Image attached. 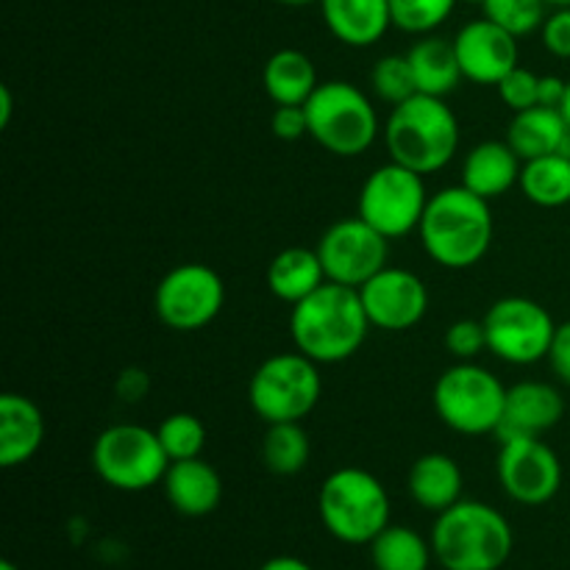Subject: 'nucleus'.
Here are the masks:
<instances>
[{"label": "nucleus", "instance_id": "nucleus-13", "mask_svg": "<svg viewBox=\"0 0 570 570\" xmlns=\"http://www.w3.org/2000/svg\"><path fill=\"white\" fill-rule=\"evenodd\" d=\"M315 250L328 282L360 289L367 278L387 267L390 239L356 215L332 223Z\"/></svg>", "mask_w": 570, "mask_h": 570}, {"label": "nucleus", "instance_id": "nucleus-38", "mask_svg": "<svg viewBox=\"0 0 570 570\" xmlns=\"http://www.w3.org/2000/svg\"><path fill=\"white\" fill-rule=\"evenodd\" d=\"M546 360H549L551 371L557 373V379L570 384V321L557 323L554 340H551V348Z\"/></svg>", "mask_w": 570, "mask_h": 570}, {"label": "nucleus", "instance_id": "nucleus-33", "mask_svg": "<svg viewBox=\"0 0 570 570\" xmlns=\"http://www.w3.org/2000/svg\"><path fill=\"white\" fill-rule=\"evenodd\" d=\"M482 11L495 26L507 28L515 37H529L546 22V0H484Z\"/></svg>", "mask_w": 570, "mask_h": 570}, {"label": "nucleus", "instance_id": "nucleus-25", "mask_svg": "<svg viewBox=\"0 0 570 570\" xmlns=\"http://www.w3.org/2000/svg\"><path fill=\"white\" fill-rule=\"evenodd\" d=\"M412 65V76H415L417 92L432 95V98H445V95L454 92L460 87L462 67L456 59L454 39L434 37L426 33L423 39H417L415 45L406 53Z\"/></svg>", "mask_w": 570, "mask_h": 570}, {"label": "nucleus", "instance_id": "nucleus-35", "mask_svg": "<svg viewBox=\"0 0 570 570\" xmlns=\"http://www.w3.org/2000/svg\"><path fill=\"white\" fill-rule=\"evenodd\" d=\"M445 348L460 362H473L484 348H488V332L484 321H454L445 332Z\"/></svg>", "mask_w": 570, "mask_h": 570}, {"label": "nucleus", "instance_id": "nucleus-26", "mask_svg": "<svg viewBox=\"0 0 570 570\" xmlns=\"http://www.w3.org/2000/svg\"><path fill=\"white\" fill-rule=\"evenodd\" d=\"M262 83H265L267 98L276 106H304L321 81H317L315 61L304 50L284 48L267 59Z\"/></svg>", "mask_w": 570, "mask_h": 570}, {"label": "nucleus", "instance_id": "nucleus-10", "mask_svg": "<svg viewBox=\"0 0 570 570\" xmlns=\"http://www.w3.org/2000/svg\"><path fill=\"white\" fill-rule=\"evenodd\" d=\"M429 193L421 173L390 159L365 178L360 189V217L387 239L417 232Z\"/></svg>", "mask_w": 570, "mask_h": 570}, {"label": "nucleus", "instance_id": "nucleus-18", "mask_svg": "<svg viewBox=\"0 0 570 570\" xmlns=\"http://www.w3.org/2000/svg\"><path fill=\"white\" fill-rule=\"evenodd\" d=\"M161 488H165L167 504L184 518L212 515L223 501L220 473L200 456L170 462L165 479H161Z\"/></svg>", "mask_w": 570, "mask_h": 570}, {"label": "nucleus", "instance_id": "nucleus-20", "mask_svg": "<svg viewBox=\"0 0 570 570\" xmlns=\"http://www.w3.org/2000/svg\"><path fill=\"white\" fill-rule=\"evenodd\" d=\"M45 443V415L37 401L20 393L0 399V465L17 468L39 454Z\"/></svg>", "mask_w": 570, "mask_h": 570}, {"label": "nucleus", "instance_id": "nucleus-45", "mask_svg": "<svg viewBox=\"0 0 570 570\" xmlns=\"http://www.w3.org/2000/svg\"><path fill=\"white\" fill-rule=\"evenodd\" d=\"M546 6H554V9H562V6H570V0H546Z\"/></svg>", "mask_w": 570, "mask_h": 570}, {"label": "nucleus", "instance_id": "nucleus-24", "mask_svg": "<svg viewBox=\"0 0 570 570\" xmlns=\"http://www.w3.org/2000/svg\"><path fill=\"white\" fill-rule=\"evenodd\" d=\"M326 271H323V262L317 256V250L304 248V245H293V248H284L282 254L273 256V262L267 265V287L284 304L295 306L304 298H309L315 289H321L326 284Z\"/></svg>", "mask_w": 570, "mask_h": 570}, {"label": "nucleus", "instance_id": "nucleus-28", "mask_svg": "<svg viewBox=\"0 0 570 570\" xmlns=\"http://www.w3.org/2000/svg\"><path fill=\"white\" fill-rule=\"evenodd\" d=\"M371 560L376 570H429L434 560L432 540L412 527L390 523L371 543Z\"/></svg>", "mask_w": 570, "mask_h": 570}, {"label": "nucleus", "instance_id": "nucleus-14", "mask_svg": "<svg viewBox=\"0 0 570 570\" xmlns=\"http://www.w3.org/2000/svg\"><path fill=\"white\" fill-rule=\"evenodd\" d=\"M495 471L501 490L523 507L549 504L562 488L560 456L540 438L501 440Z\"/></svg>", "mask_w": 570, "mask_h": 570}, {"label": "nucleus", "instance_id": "nucleus-21", "mask_svg": "<svg viewBox=\"0 0 570 570\" xmlns=\"http://www.w3.org/2000/svg\"><path fill=\"white\" fill-rule=\"evenodd\" d=\"M323 22L348 48H371L393 26L390 0H321Z\"/></svg>", "mask_w": 570, "mask_h": 570}, {"label": "nucleus", "instance_id": "nucleus-4", "mask_svg": "<svg viewBox=\"0 0 570 570\" xmlns=\"http://www.w3.org/2000/svg\"><path fill=\"white\" fill-rule=\"evenodd\" d=\"M384 145L393 161L421 176H432L460 150V120L445 98L417 92L393 106L384 122Z\"/></svg>", "mask_w": 570, "mask_h": 570}, {"label": "nucleus", "instance_id": "nucleus-42", "mask_svg": "<svg viewBox=\"0 0 570 570\" xmlns=\"http://www.w3.org/2000/svg\"><path fill=\"white\" fill-rule=\"evenodd\" d=\"M9 117H11V89L9 87H0V126H9Z\"/></svg>", "mask_w": 570, "mask_h": 570}, {"label": "nucleus", "instance_id": "nucleus-5", "mask_svg": "<svg viewBox=\"0 0 570 570\" xmlns=\"http://www.w3.org/2000/svg\"><path fill=\"white\" fill-rule=\"evenodd\" d=\"M317 510L326 532L348 546H371L390 527L387 488L362 468L328 473L321 484Z\"/></svg>", "mask_w": 570, "mask_h": 570}, {"label": "nucleus", "instance_id": "nucleus-27", "mask_svg": "<svg viewBox=\"0 0 570 570\" xmlns=\"http://www.w3.org/2000/svg\"><path fill=\"white\" fill-rule=\"evenodd\" d=\"M521 193L540 209H562L570 204V156L549 154L523 161Z\"/></svg>", "mask_w": 570, "mask_h": 570}, {"label": "nucleus", "instance_id": "nucleus-15", "mask_svg": "<svg viewBox=\"0 0 570 570\" xmlns=\"http://www.w3.org/2000/svg\"><path fill=\"white\" fill-rule=\"evenodd\" d=\"M362 306L371 326L382 332H406L415 328L429 312V289L412 271L384 267L360 287Z\"/></svg>", "mask_w": 570, "mask_h": 570}, {"label": "nucleus", "instance_id": "nucleus-16", "mask_svg": "<svg viewBox=\"0 0 570 570\" xmlns=\"http://www.w3.org/2000/svg\"><path fill=\"white\" fill-rule=\"evenodd\" d=\"M454 48L462 76L479 87H499L501 78L518 67V37L488 17L462 26Z\"/></svg>", "mask_w": 570, "mask_h": 570}, {"label": "nucleus", "instance_id": "nucleus-37", "mask_svg": "<svg viewBox=\"0 0 570 570\" xmlns=\"http://www.w3.org/2000/svg\"><path fill=\"white\" fill-rule=\"evenodd\" d=\"M271 128L278 139L284 142H295V139L309 134V117H306V106H276L271 117Z\"/></svg>", "mask_w": 570, "mask_h": 570}, {"label": "nucleus", "instance_id": "nucleus-36", "mask_svg": "<svg viewBox=\"0 0 570 570\" xmlns=\"http://www.w3.org/2000/svg\"><path fill=\"white\" fill-rule=\"evenodd\" d=\"M546 50L557 59H570V6L554 9L540 28Z\"/></svg>", "mask_w": 570, "mask_h": 570}, {"label": "nucleus", "instance_id": "nucleus-9", "mask_svg": "<svg viewBox=\"0 0 570 570\" xmlns=\"http://www.w3.org/2000/svg\"><path fill=\"white\" fill-rule=\"evenodd\" d=\"M92 465L100 482L122 493H142L159 484L170 468L154 429L137 423H115L104 429L92 445Z\"/></svg>", "mask_w": 570, "mask_h": 570}, {"label": "nucleus", "instance_id": "nucleus-3", "mask_svg": "<svg viewBox=\"0 0 570 570\" xmlns=\"http://www.w3.org/2000/svg\"><path fill=\"white\" fill-rule=\"evenodd\" d=\"M429 540L445 570H501L515 546L510 521L495 507L471 499L440 512Z\"/></svg>", "mask_w": 570, "mask_h": 570}, {"label": "nucleus", "instance_id": "nucleus-7", "mask_svg": "<svg viewBox=\"0 0 570 570\" xmlns=\"http://www.w3.org/2000/svg\"><path fill=\"white\" fill-rule=\"evenodd\" d=\"M434 412L456 434L482 438L499 432L504 417L507 387L499 376L473 362H456L440 373L432 393Z\"/></svg>", "mask_w": 570, "mask_h": 570}, {"label": "nucleus", "instance_id": "nucleus-23", "mask_svg": "<svg viewBox=\"0 0 570 570\" xmlns=\"http://www.w3.org/2000/svg\"><path fill=\"white\" fill-rule=\"evenodd\" d=\"M410 495L429 512H445L462 501V468L449 454H423L410 468Z\"/></svg>", "mask_w": 570, "mask_h": 570}, {"label": "nucleus", "instance_id": "nucleus-47", "mask_svg": "<svg viewBox=\"0 0 570 570\" xmlns=\"http://www.w3.org/2000/svg\"><path fill=\"white\" fill-rule=\"evenodd\" d=\"M465 3H476V6H482L484 0H465Z\"/></svg>", "mask_w": 570, "mask_h": 570}, {"label": "nucleus", "instance_id": "nucleus-2", "mask_svg": "<svg viewBox=\"0 0 570 570\" xmlns=\"http://www.w3.org/2000/svg\"><path fill=\"white\" fill-rule=\"evenodd\" d=\"M423 250L445 271H468L488 256L493 245L490 200L468 187H445L429 195L426 212L417 226Z\"/></svg>", "mask_w": 570, "mask_h": 570}, {"label": "nucleus", "instance_id": "nucleus-44", "mask_svg": "<svg viewBox=\"0 0 570 570\" xmlns=\"http://www.w3.org/2000/svg\"><path fill=\"white\" fill-rule=\"evenodd\" d=\"M284 6H312V3H321V0H278Z\"/></svg>", "mask_w": 570, "mask_h": 570}, {"label": "nucleus", "instance_id": "nucleus-46", "mask_svg": "<svg viewBox=\"0 0 570 570\" xmlns=\"http://www.w3.org/2000/svg\"><path fill=\"white\" fill-rule=\"evenodd\" d=\"M0 570H20V568H17V566H14V562L3 560V562H0Z\"/></svg>", "mask_w": 570, "mask_h": 570}, {"label": "nucleus", "instance_id": "nucleus-30", "mask_svg": "<svg viewBox=\"0 0 570 570\" xmlns=\"http://www.w3.org/2000/svg\"><path fill=\"white\" fill-rule=\"evenodd\" d=\"M156 434H159L161 449L170 456V462L193 460V456L204 454L206 426L193 412H173V415H167L159 423V429H156Z\"/></svg>", "mask_w": 570, "mask_h": 570}, {"label": "nucleus", "instance_id": "nucleus-31", "mask_svg": "<svg viewBox=\"0 0 570 570\" xmlns=\"http://www.w3.org/2000/svg\"><path fill=\"white\" fill-rule=\"evenodd\" d=\"M456 3L460 0H390V11H393L395 28H401L404 33L426 37L454 14Z\"/></svg>", "mask_w": 570, "mask_h": 570}, {"label": "nucleus", "instance_id": "nucleus-40", "mask_svg": "<svg viewBox=\"0 0 570 570\" xmlns=\"http://www.w3.org/2000/svg\"><path fill=\"white\" fill-rule=\"evenodd\" d=\"M568 81L560 76H540V100L538 106H549V109H560L562 98H566Z\"/></svg>", "mask_w": 570, "mask_h": 570}, {"label": "nucleus", "instance_id": "nucleus-17", "mask_svg": "<svg viewBox=\"0 0 570 570\" xmlns=\"http://www.w3.org/2000/svg\"><path fill=\"white\" fill-rule=\"evenodd\" d=\"M566 415V399L554 384L518 382L507 387L504 417L499 426V440L543 438L549 429Z\"/></svg>", "mask_w": 570, "mask_h": 570}, {"label": "nucleus", "instance_id": "nucleus-41", "mask_svg": "<svg viewBox=\"0 0 570 570\" xmlns=\"http://www.w3.org/2000/svg\"><path fill=\"white\" fill-rule=\"evenodd\" d=\"M259 570H315L309 566V562H304L301 557H273V560H267L265 566Z\"/></svg>", "mask_w": 570, "mask_h": 570}, {"label": "nucleus", "instance_id": "nucleus-19", "mask_svg": "<svg viewBox=\"0 0 570 570\" xmlns=\"http://www.w3.org/2000/svg\"><path fill=\"white\" fill-rule=\"evenodd\" d=\"M523 159L512 150L507 139H484L473 145L462 165V187L476 193L479 198L495 200L510 193L521 181Z\"/></svg>", "mask_w": 570, "mask_h": 570}, {"label": "nucleus", "instance_id": "nucleus-43", "mask_svg": "<svg viewBox=\"0 0 570 570\" xmlns=\"http://www.w3.org/2000/svg\"><path fill=\"white\" fill-rule=\"evenodd\" d=\"M562 117H566L568 128H570V78H568V87H566V98H562V106H560Z\"/></svg>", "mask_w": 570, "mask_h": 570}, {"label": "nucleus", "instance_id": "nucleus-29", "mask_svg": "<svg viewBox=\"0 0 570 570\" xmlns=\"http://www.w3.org/2000/svg\"><path fill=\"white\" fill-rule=\"evenodd\" d=\"M312 454L309 434L301 423H267L262 438V462L276 476H295L306 468Z\"/></svg>", "mask_w": 570, "mask_h": 570}, {"label": "nucleus", "instance_id": "nucleus-1", "mask_svg": "<svg viewBox=\"0 0 570 570\" xmlns=\"http://www.w3.org/2000/svg\"><path fill=\"white\" fill-rule=\"evenodd\" d=\"M371 321L360 289L326 282L321 289L293 306L289 337L295 351L317 365H340L365 345Z\"/></svg>", "mask_w": 570, "mask_h": 570}, {"label": "nucleus", "instance_id": "nucleus-6", "mask_svg": "<svg viewBox=\"0 0 570 570\" xmlns=\"http://www.w3.org/2000/svg\"><path fill=\"white\" fill-rule=\"evenodd\" d=\"M309 137L328 154L354 159L373 148L379 137V115L362 89L348 81H323L306 100Z\"/></svg>", "mask_w": 570, "mask_h": 570}, {"label": "nucleus", "instance_id": "nucleus-32", "mask_svg": "<svg viewBox=\"0 0 570 570\" xmlns=\"http://www.w3.org/2000/svg\"><path fill=\"white\" fill-rule=\"evenodd\" d=\"M371 89L376 92V98H382L390 106H399L410 100L412 95H417L410 59L399 53L382 56L371 70Z\"/></svg>", "mask_w": 570, "mask_h": 570}, {"label": "nucleus", "instance_id": "nucleus-12", "mask_svg": "<svg viewBox=\"0 0 570 570\" xmlns=\"http://www.w3.org/2000/svg\"><path fill=\"white\" fill-rule=\"evenodd\" d=\"M488 351L507 365H534L546 360L557 323L543 304L523 295L495 301L484 315Z\"/></svg>", "mask_w": 570, "mask_h": 570}, {"label": "nucleus", "instance_id": "nucleus-39", "mask_svg": "<svg viewBox=\"0 0 570 570\" xmlns=\"http://www.w3.org/2000/svg\"><path fill=\"white\" fill-rule=\"evenodd\" d=\"M150 387V379L148 373L139 371V367H128V371H122L120 382H117V393H120L122 401H139L145 399V393H148Z\"/></svg>", "mask_w": 570, "mask_h": 570}, {"label": "nucleus", "instance_id": "nucleus-34", "mask_svg": "<svg viewBox=\"0 0 570 570\" xmlns=\"http://www.w3.org/2000/svg\"><path fill=\"white\" fill-rule=\"evenodd\" d=\"M499 98L504 100L507 109H512V115L523 109H532L540 100V76H534L532 70L518 65L515 70L507 72L499 81Z\"/></svg>", "mask_w": 570, "mask_h": 570}, {"label": "nucleus", "instance_id": "nucleus-8", "mask_svg": "<svg viewBox=\"0 0 570 570\" xmlns=\"http://www.w3.org/2000/svg\"><path fill=\"white\" fill-rule=\"evenodd\" d=\"M321 395L323 379L317 362L301 351L267 356L248 384L250 410L265 423H301L312 415Z\"/></svg>", "mask_w": 570, "mask_h": 570}, {"label": "nucleus", "instance_id": "nucleus-11", "mask_svg": "<svg viewBox=\"0 0 570 570\" xmlns=\"http://www.w3.org/2000/svg\"><path fill=\"white\" fill-rule=\"evenodd\" d=\"M226 304V284L215 267L184 262L165 273L154 293L156 317L173 332H200L217 321Z\"/></svg>", "mask_w": 570, "mask_h": 570}, {"label": "nucleus", "instance_id": "nucleus-22", "mask_svg": "<svg viewBox=\"0 0 570 570\" xmlns=\"http://www.w3.org/2000/svg\"><path fill=\"white\" fill-rule=\"evenodd\" d=\"M570 137V128L560 109L549 106H532V109L515 111L507 126V142L512 145L523 161L538 156L562 154Z\"/></svg>", "mask_w": 570, "mask_h": 570}]
</instances>
